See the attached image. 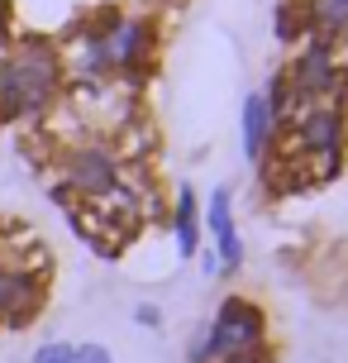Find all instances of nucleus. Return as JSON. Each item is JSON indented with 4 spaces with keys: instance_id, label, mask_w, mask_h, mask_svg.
<instances>
[{
    "instance_id": "7",
    "label": "nucleus",
    "mask_w": 348,
    "mask_h": 363,
    "mask_svg": "<svg viewBox=\"0 0 348 363\" xmlns=\"http://www.w3.org/2000/svg\"><path fill=\"white\" fill-rule=\"evenodd\" d=\"M95 48H100V62H105V67H134V62L148 57L153 34H148L144 19H115L110 34L95 38Z\"/></svg>"
},
{
    "instance_id": "11",
    "label": "nucleus",
    "mask_w": 348,
    "mask_h": 363,
    "mask_svg": "<svg viewBox=\"0 0 348 363\" xmlns=\"http://www.w3.org/2000/svg\"><path fill=\"white\" fill-rule=\"evenodd\" d=\"M311 24L320 34H344L348 29V0H311Z\"/></svg>"
},
{
    "instance_id": "2",
    "label": "nucleus",
    "mask_w": 348,
    "mask_h": 363,
    "mask_svg": "<svg viewBox=\"0 0 348 363\" xmlns=\"http://www.w3.org/2000/svg\"><path fill=\"white\" fill-rule=\"evenodd\" d=\"M262 345V311L248 306V301H224L215 325L205 335V363L210 359H243Z\"/></svg>"
},
{
    "instance_id": "8",
    "label": "nucleus",
    "mask_w": 348,
    "mask_h": 363,
    "mask_svg": "<svg viewBox=\"0 0 348 363\" xmlns=\"http://www.w3.org/2000/svg\"><path fill=\"white\" fill-rule=\"evenodd\" d=\"M210 235L220 244V263L215 268L234 272L243 263V244H238V230H234V211H229V191H215L210 196Z\"/></svg>"
},
{
    "instance_id": "14",
    "label": "nucleus",
    "mask_w": 348,
    "mask_h": 363,
    "mask_svg": "<svg viewBox=\"0 0 348 363\" xmlns=\"http://www.w3.org/2000/svg\"><path fill=\"white\" fill-rule=\"evenodd\" d=\"M224 363H262L257 354H243V359H224Z\"/></svg>"
},
{
    "instance_id": "3",
    "label": "nucleus",
    "mask_w": 348,
    "mask_h": 363,
    "mask_svg": "<svg viewBox=\"0 0 348 363\" xmlns=\"http://www.w3.org/2000/svg\"><path fill=\"white\" fill-rule=\"evenodd\" d=\"M296 148L301 153H325V163L339 167V153H344V115L334 101H301L296 110Z\"/></svg>"
},
{
    "instance_id": "5",
    "label": "nucleus",
    "mask_w": 348,
    "mask_h": 363,
    "mask_svg": "<svg viewBox=\"0 0 348 363\" xmlns=\"http://www.w3.org/2000/svg\"><path fill=\"white\" fill-rule=\"evenodd\" d=\"M291 86H296L301 101H334V96H339L344 67L334 62L330 43H311V48L301 53V62H296V72H291Z\"/></svg>"
},
{
    "instance_id": "10",
    "label": "nucleus",
    "mask_w": 348,
    "mask_h": 363,
    "mask_svg": "<svg viewBox=\"0 0 348 363\" xmlns=\"http://www.w3.org/2000/svg\"><path fill=\"white\" fill-rule=\"evenodd\" d=\"M177 249H182V258L196 254V196H191V186L177 191Z\"/></svg>"
},
{
    "instance_id": "13",
    "label": "nucleus",
    "mask_w": 348,
    "mask_h": 363,
    "mask_svg": "<svg viewBox=\"0 0 348 363\" xmlns=\"http://www.w3.org/2000/svg\"><path fill=\"white\" fill-rule=\"evenodd\" d=\"M72 363H115V359H110V354H105L100 345H86V349H76V359H72Z\"/></svg>"
},
{
    "instance_id": "6",
    "label": "nucleus",
    "mask_w": 348,
    "mask_h": 363,
    "mask_svg": "<svg viewBox=\"0 0 348 363\" xmlns=\"http://www.w3.org/2000/svg\"><path fill=\"white\" fill-rule=\"evenodd\" d=\"M43 301V282L29 268H0V325H24L34 320Z\"/></svg>"
},
{
    "instance_id": "4",
    "label": "nucleus",
    "mask_w": 348,
    "mask_h": 363,
    "mask_svg": "<svg viewBox=\"0 0 348 363\" xmlns=\"http://www.w3.org/2000/svg\"><path fill=\"white\" fill-rule=\"evenodd\" d=\"M62 177L67 186H76L81 196H105L120 186V167H115V153L100 144H76L67 148V158H62Z\"/></svg>"
},
{
    "instance_id": "1",
    "label": "nucleus",
    "mask_w": 348,
    "mask_h": 363,
    "mask_svg": "<svg viewBox=\"0 0 348 363\" xmlns=\"http://www.w3.org/2000/svg\"><path fill=\"white\" fill-rule=\"evenodd\" d=\"M57 91V53L48 43H19L0 62V115H38Z\"/></svg>"
},
{
    "instance_id": "9",
    "label": "nucleus",
    "mask_w": 348,
    "mask_h": 363,
    "mask_svg": "<svg viewBox=\"0 0 348 363\" xmlns=\"http://www.w3.org/2000/svg\"><path fill=\"white\" fill-rule=\"evenodd\" d=\"M267 134H272V110H267L262 96H248L243 101V153L257 158L267 148Z\"/></svg>"
},
{
    "instance_id": "12",
    "label": "nucleus",
    "mask_w": 348,
    "mask_h": 363,
    "mask_svg": "<svg viewBox=\"0 0 348 363\" xmlns=\"http://www.w3.org/2000/svg\"><path fill=\"white\" fill-rule=\"evenodd\" d=\"M76 359V349L72 345H43L34 354V363H72Z\"/></svg>"
}]
</instances>
